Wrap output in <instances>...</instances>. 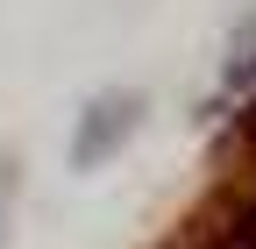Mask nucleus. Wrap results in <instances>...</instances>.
Here are the masks:
<instances>
[{"label":"nucleus","instance_id":"obj_1","mask_svg":"<svg viewBox=\"0 0 256 249\" xmlns=\"http://www.w3.org/2000/svg\"><path fill=\"white\" fill-rule=\"evenodd\" d=\"M100 114H107V121H92V128L78 136V164H92V157H100V150H107V136H114V128H121V136H128V128H136V100H100Z\"/></svg>","mask_w":256,"mask_h":249},{"label":"nucleus","instance_id":"obj_2","mask_svg":"<svg viewBox=\"0 0 256 249\" xmlns=\"http://www.w3.org/2000/svg\"><path fill=\"white\" fill-rule=\"evenodd\" d=\"M228 86H235V92H249V86H256V28H249V43L228 57Z\"/></svg>","mask_w":256,"mask_h":249}]
</instances>
